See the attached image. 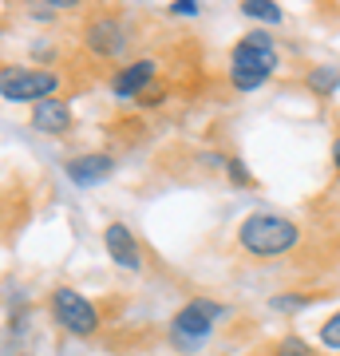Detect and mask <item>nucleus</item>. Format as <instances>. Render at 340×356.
<instances>
[{"mask_svg":"<svg viewBox=\"0 0 340 356\" xmlns=\"http://www.w3.org/2000/svg\"><path fill=\"white\" fill-rule=\"evenodd\" d=\"M305 242V226L277 210H253L238 226V250L253 261H281L297 254Z\"/></svg>","mask_w":340,"mask_h":356,"instance_id":"f257e3e1","label":"nucleus"},{"mask_svg":"<svg viewBox=\"0 0 340 356\" xmlns=\"http://www.w3.org/2000/svg\"><path fill=\"white\" fill-rule=\"evenodd\" d=\"M277 72H281V51L269 28H250L226 56V79L229 88L241 91V95L269 88V79Z\"/></svg>","mask_w":340,"mask_h":356,"instance_id":"f03ea898","label":"nucleus"},{"mask_svg":"<svg viewBox=\"0 0 340 356\" xmlns=\"http://www.w3.org/2000/svg\"><path fill=\"white\" fill-rule=\"evenodd\" d=\"M229 317H234L229 305H222V301H214V297H194V301H186V305L170 317L166 337H170V344H175L182 356H194L202 344L214 337L218 325L229 321Z\"/></svg>","mask_w":340,"mask_h":356,"instance_id":"7ed1b4c3","label":"nucleus"},{"mask_svg":"<svg viewBox=\"0 0 340 356\" xmlns=\"http://www.w3.org/2000/svg\"><path fill=\"white\" fill-rule=\"evenodd\" d=\"M60 83H63L60 72L8 64L4 72H0V99H4V103H28V107H36L40 99L60 95Z\"/></svg>","mask_w":340,"mask_h":356,"instance_id":"20e7f679","label":"nucleus"},{"mask_svg":"<svg viewBox=\"0 0 340 356\" xmlns=\"http://www.w3.org/2000/svg\"><path fill=\"white\" fill-rule=\"evenodd\" d=\"M48 313H51V321H56L67 337H95L99 325H103L99 309L91 305L79 289H72V285H56V289H51Z\"/></svg>","mask_w":340,"mask_h":356,"instance_id":"39448f33","label":"nucleus"},{"mask_svg":"<svg viewBox=\"0 0 340 356\" xmlns=\"http://www.w3.org/2000/svg\"><path fill=\"white\" fill-rule=\"evenodd\" d=\"M83 44L95 60H119L131 44V24H127L119 13H99L91 16L88 28H83Z\"/></svg>","mask_w":340,"mask_h":356,"instance_id":"423d86ee","label":"nucleus"},{"mask_svg":"<svg viewBox=\"0 0 340 356\" xmlns=\"http://www.w3.org/2000/svg\"><path fill=\"white\" fill-rule=\"evenodd\" d=\"M159 79V60L154 56H139V60H127L123 67H115L111 76V95L123 103H139Z\"/></svg>","mask_w":340,"mask_h":356,"instance_id":"0eeeda50","label":"nucleus"},{"mask_svg":"<svg viewBox=\"0 0 340 356\" xmlns=\"http://www.w3.org/2000/svg\"><path fill=\"white\" fill-rule=\"evenodd\" d=\"M103 250L111 257L119 269H131V273H139L147 266V257H143V242L135 238V229L127 226V222H107L103 226Z\"/></svg>","mask_w":340,"mask_h":356,"instance_id":"6e6552de","label":"nucleus"},{"mask_svg":"<svg viewBox=\"0 0 340 356\" xmlns=\"http://www.w3.org/2000/svg\"><path fill=\"white\" fill-rule=\"evenodd\" d=\"M63 175L72 178L76 186H99V182H107V178L115 175V154L107 151H83V154H72L67 163H63Z\"/></svg>","mask_w":340,"mask_h":356,"instance_id":"1a4fd4ad","label":"nucleus"},{"mask_svg":"<svg viewBox=\"0 0 340 356\" xmlns=\"http://www.w3.org/2000/svg\"><path fill=\"white\" fill-rule=\"evenodd\" d=\"M72 123H76V115H72V103L60 99V95H51V99H40L36 107H32V131L48 135V139H60V135H67V131H72Z\"/></svg>","mask_w":340,"mask_h":356,"instance_id":"9d476101","label":"nucleus"},{"mask_svg":"<svg viewBox=\"0 0 340 356\" xmlns=\"http://www.w3.org/2000/svg\"><path fill=\"white\" fill-rule=\"evenodd\" d=\"M305 88L313 91L316 99H332L340 91V67L337 64H316L305 72Z\"/></svg>","mask_w":340,"mask_h":356,"instance_id":"9b49d317","label":"nucleus"},{"mask_svg":"<svg viewBox=\"0 0 340 356\" xmlns=\"http://www.w3.org/2000/svg\"><path fill=\"white\" fill-rule=\"evenodd\" d=\"M241 16L253 20V28H273L285 20V8L277 0H241Z\"/></svg>","mask_w":340,"mask_h":356,"instance_id":"f8f14e48","label":"nucleus"},{"mask_svg":"<svg viewBox=\"0 0 340 356\" xmlns=\"http://www.w3.org/2000/svg\"><path fill=\"white\" fill-rule=\"evenodd\" d=\"M316 348H325L328 356H340V309H332V313L316 325Z\"/></svg>","mask_w":340,"mask_h":356,"instance_id":"ddd939ff","label":"nucleus"},{"mask_svg":"<svg viewBox=\"0 0 340 356\" xmlns=\"http://www.w3.org/2000/svg\"><path fill=\"white\" fill-rule=\"evenodd\" d=\"M269 356H321V353H316V344H309L305 337L289 332V337H281V341L269 348Z\"/></svg>","mask_w":340,"mask_h":356,"instance_id":"4468645a","label":"nucleus"},{"mask_svg":"<svg viewBox=\"0 0 340 356\" xmlns=\"http://www.w3.org/2000/svg\"><path fill=\"white\" fill-rule=\"evenodd\" d=\"M313 305V297H305V293H277V297H273V301H269V309H273V313H301V309H309Z\"/></svg>","mask_w":340,"mask_h":356,"instance_id":"2eb2a0df","label":"nucleus"},{"mask_svg":"<svg viewBox=\"0 0 340 356\" xmlns=\"http://www.w3.org/2000/svg\"><path fill=\"white\" fill-rule=\"evenodd\" d=\"M222 175H226L234 186H253V170L245 166V159H238V154L226 159V170H222Z\"/></svg>","mask_w":340,"mask_h":356,"instance_id":"dca6fc26","label":"nucleus"},{"mask_svg":"<svg viewBox=\"0 0 340 356\" xmlns=\"http://www.w3.org/2000/svg\"><path fill=\"white\" fill-rule=\"evenodd\" d=\"M170 16H178V20H198L202 4L198 0H175V4H170Z\"/></svg>","mask_w":340,"mask_h":356,"instance_id":"f3484780","label":"nucleus"},{"mask_svg":"<svg viewBox=\"0 0 340 356\" xmlns=\"http://www.w3.org/2000/svg\"><path fill=\"white\" fill-rule=\"evenodd\" d=\"M163 103H166V88H163V91L151 88V91H147V95L139 99V107H147V111H151V107H163Z\"/></svg>","mask_w":340,"mask_h":356,"instance_id":"a211bd4d","label":"nucleus"},{"mask_svg":"<svg viewBox=\"0 0 340 356\" xmlns=\"http://www.w3.org/2000/svg\"><path fill=\"white\" fill-rule=\"evenodd\" d=\"M328 159H332V166H337V170H340V135H337V139H332V151H328Z\"/></svg>","mask_w":340,"mask_h":356,"instance_id":"6ab92c4d","label":"nucleus"},{"mask_svg":"<svg viewBox=\"0 0 340 356\" xmlns=\"http://www.w3.org/2000/svg\"><path fill=\"white\" fill-rule=\"evenodd\" d=\"M337 191H340V170H337Z\"/></svg>","mask_w":340,"mask_h":356,"instance_id":"aec40b11","label":"nucleus"},{"mask_svg":"<svg viewBox=\"0 0 340 356\" xmlns=\"http://www.w3.org/2000/svg\"><path fill=\"white\" fill-rule=\"evenodd\" d=\"M0 32H4V28H0Z\"/></svg>","mask_w":340,"mask_h":356,"instance_id":"412c9836","label":"nucleus"}]
</instances>
